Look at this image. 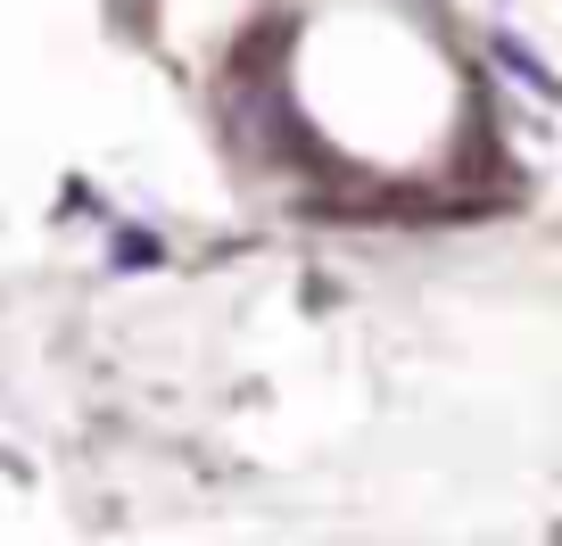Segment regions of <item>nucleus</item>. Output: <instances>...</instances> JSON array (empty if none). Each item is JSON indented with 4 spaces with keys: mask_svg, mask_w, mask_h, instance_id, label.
<instances>
[{
    "mask_svg": "<svg viewBox=\"0 0 562 546\" xmlns=\"http://www.w3.org/2000/svg\"><path fill=\"white\" fill-rule=\"evenodd\" d=\"M124 9V25H133V34H149V0H116Z\"/></svg>",
    "mask_w": 562,
    "mask_h": 546,
    "instance_id": "obj_1",
    "label": "nucleus"
}]
</instances>
